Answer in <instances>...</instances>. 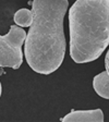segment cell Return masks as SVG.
<instances>
[{
  "mask_svg": "<svg viewBox=\"0 0 109 122\" xmlns=\"http://www.w3.org/2000/svg\"><path fill=\"white\" fill-rule=\"evenodd\" d=\"M68 0H33V21L24 41L27 64L39 74H50L60 68L66 55L63 19Z\"/></svg>",
  "mask_w": 109,
  "mask_h": 122,
  "instance_id": "6da1fadb",
  "label": "cell"
},
{
  "mask_svg": "<svg viewBox=\"0 0 109 122\" xmlns=\"http://www.w3.org/2000/svg\"><path fill=\"white\" fill-rule=\"evenodd\" d=\"M69 30L74 62L98 59L109 45V0H76L69 10Z\"/></svg>",
  "mask_w": 109,
  "mask_h": 122,
  "instance_id": "7a4b0ae2",
  "label": "cell"
},
{
  "mask_svg": "<svg viewBox=\"0 0 109 122\" xmlns=\"http://www.w3.org/2000/svg\"><path fill=\"white\" fill-rule=\"evenodd\" d=\"M25 37L26 32L16 24L10 26L7 35H0V68L7 66L18 70L22 66V45Z\"/></svg>",
  "mask_w": 109,
  "mask_h": 122,
  "instance_id": "3957f363",
  "label": "cell"
},
{
  "mask_svg": "<svg viewBox=\"0 0 109 122\" xmlns=\"http://www.w3.org/2000/svg\"><path fill=\"white\" fill-rule=\"evenodd\" d=\"M61 121L71 122V121H93V122H103L104 113L102 109L94 110H71L67 116H64Z\"/></svg>",
  "mask_w": 109,
  "mask_h": 122,
  "instance_id": "277c9868",
  "label": "cell"
},
{
  "mask_svg": "<svg viewBox=\"0 0 109 122\" xmlns=\"http://www.w3.org/2000/svg\"><path fill=\"white\" fill-rule=\"evenodd\" d=\"M93 87L98 96L109 99V74L107 71L97 74L93 80Z\"/></svg>",
  "mask_w": 109,
  "mask_h": 122,
  "instance_id": "5b68a950",
  "label": "cell"
},
{
  "mask_svg": "<svg viewBox=\"0 0 109 122\" xmlns=\"http://www.w3.org/2000/svg\"><path fill=\"white\" fill-rule=\"evenodd\" d=\"M33 21L32 11L28 9H20L14 14V22L20 27H30Z\"/></svg>",
  "mask_w": 109,
  "mask_h": 122,
  "instance_id": "8992f818",
  "label": "cell"
},
{
  "mask_svg": "<svg viewBox=\"0 0 109 122\" xmlns=\"http://www.w3.org/2000/svg\"><path fill=\"white\" fill-rule=\"evenodd\" d=\"M105 66H106V71L109 74V50L107 51L106 57H105Z\"/></svg>",
  "mask_w": 109,
  "mask_h": 122,
  "instance_id": "52a82bcc",
  "label": "cell"
},
{
  "mask_svg": "<svg viewBox=\"0 0 109 122\" xmlns=\"http://www.w3.org/2000/svg\"><path fill=\"white\" fill-rule=\"evenodd\" d=\"M1 93H2V87H1V83H0V96H1Z\"/></svg>",
  "mask_w": 109,
  "mask_h": 122,
  "instance_id": "ba28073f",
  "label": "cell"
}]
</instances>
